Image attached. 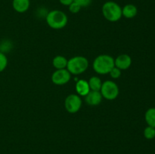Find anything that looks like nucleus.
Instances as JSON below:
<instances>
[{
	"mask_svg": "<svg viewBox=\"0 0 155 154\" xmlns=\"http://www.w3.org/2000/svg\"><path fill=\"white\" fill-rule=\"evenodd\" d=\"M89 66V61L83 56H75L68 60L67 69L73 75H80L84 72Z\"/></svg>",
	"mask_w": 155,
	"mask_h": 154,
	"instance_id": "20e7f679",
	"label": "nucleus"
},
{
	"mask_svg": "<svg viewBox=\"0 0 155 154\" xmlns=\"http://www.w3.org/2000/svg\"><path fill=\"white\" fill-rule=\"evenodd\" d=\"M68 8H69V11L73 14H77L80 11V9L82 8L80 5H79L76 2H72L69 6H68Z\"/></svg>",
	"mask_w": 155,
	"mask_h": 154,
	"instance_id": "a211bd4d",
	"label": "nucleus"
},
{
	"mask_svg": "<svg viewBox=\"0 0 155 154\" xmlns=\"http://www.w3.org/2000/svg\"><path fill=\"white\" fill-rule=\"evenodd\" d=\"M8 65V59L4 53L0 51V72L5 70Z\"/></svg>",
	"mask_w": 155,
	"mask_h": 154,
	"instance_id": "f3484780",
	"label": "nucleus"
},
{
	"mask_svg": "<svg viewBox=\"0 0 155 154\" xmlns=\"http://www.w3.org/2000/svg\"><path fill=\"white\" fill-rule=\"evenodd\" d=\"M74 2L77 3L81 8L88 7L92 3V0H74Z\"/></svg>",
	"mask_w": 155,
	"mask_h": 154,
	"instance_id": "aec40b11",
	"label": "nucleus"
},
{
	"mask_svg": "<svg viewBox=\"0 0 155 154\" xmlns=\"http://www.w3.org/2000/svg\"><path fill=\"white\" fill-rule=\"evenodd\" d=\"M89 85L91 91H100L101 85H102V82L99 77L92 76L89 80Z\"/></svg>",
	"mask_w": 155,
	"mask_h": 154,
	"instance_id": "4468645a",
	"label": "nucleus"
},
{
	"mask_svg": "<svg viewBox=\"0 0 155 154\" xmlns=\"http://www.w3.org/2000/svg\"><path fill=\"white\" fill-rule=\"evenodd\" d=\"M82 106V100L79 95L72 94L68 95L64 101V107L67 111L70 113H76L80 110Z\"/></svg>",
	"mask_w": 155,
	"mask_h": 154,
	"instance_id": "423d86ee",
	"label": "nucleus"
},
{
	"mask_svg": "<svg viewBox=\"0 0 155 154\" xmlns=\"http://www.w3.org/2000/svg\"><path fill=\"white\" fill-rule=\"evenodd\" d=\"M144 136L148 140H152L155 137V128L148 125L144 130Z\"/></svg>",
	"mask_w": 155,
	"mask_h": 154,
	"instance_id": "dca6fc26",
	"label": "nucleus"
},
{
	"mask_svg": "<svg viewBox=\"0 0 155 154\" xmlns=\"http://www.w3.org/2000/svg\"><path fill=\"white\" fill-rule=\"evenodd\" d=\"M138 14V9L136 5L133 4H127L122 8V16L126 18L131 19L135 18Z\"/></svg>",
	"mask_w": 155,
	"mask_h": 154,
	"instance_id": "f8f14e48",
	"label": "nucleus"
},
{
	"mask_svg": "<svg viewBox=\"0 0 155 154\" xmlns=\"http://www.w3.org/2000/svg\"><path fill=\"white\" fill-rule=\"evenodd\" d=\"M109 74L110 75L111 78L118 79L121 75V70L120 69H118L117 67H116V66H114V67L110 70Z\"/></svg>",
	"mask_w": 155,
	"mask_h": 154,
	"instance_id": "6ab92c4d",
	"label": "nucleus"
},
{
	"mask_svg": "<svg viewBox=\"0 0 155 154\" xmlns=\"http://www.w3.org/2000/svg\"><path fill=\"white\" fill-rule=\"evenodd\" d=\"M114 66V59L108 54H101L98 56L92 63L94 71L101 75L109 73Z\"/></svg>",
	"mask_w": 155,
	"mask_h": 154,
	"instance_id": "f257e3e1",
	"label": "nucleus"
},
{
	"mask_svg": "<svg viewBox=\"0 0 155 154\" xmlns=\"http://www.w3.org/2000/svg\"><path fill=\"white\" fill-rule=\"evenodd\" d=\"M71 74L67 69H56L51 75V81L57 85H63L71 80Z\"/></svg>",
	"mask_w": 155,
	"mask_h": 154,
	"instance_id": "0eeeda50",
	"label": "nucleus"
},
{
	"mask_svg": "<svg viewBox=\"0 0 155 154\" xmlns=\"http://www.w3.org/2000/svg\"><path fill=\"white\" fill-rule=\"evenodd\" d=\"M119 88L117 85L114 82L110 81V80H107L104 82H102V85L100 90L103 98L109 101L116 99L119 95Z\"/></svg>",
	"mask_w": 155,
	"mask_h": 154,
	"instance_id": "39448f33",
	"label": "nucleus"
},
{
	"mask_svg": "<svg viewBox=\"0 0 155 154\" xmlns=\"http://www.w3.org/2000/svg\"><path fill=\"white\" fill-rule=\"evenodd\" d=\"M47 24L51 28L60 30L67 25L68 21V16L64 11L60 10H53L48 12L45 17Z\"/></svg>",
	"mask_w": 155,
	"mask_h": 154,
	"instance_id": "f03ea898",
	"label": "nucleus"
},
{
	"mask_svg": "<svg viewBox=\"0 0 155 154\" xmlns=\"http://www.w3.org/2000/svg\"><path fill=\"white\" fill-rule=\"evenodd\" d=\"M132 64V58L130 55L126 54H120L114 59V65L120 70L127 69Z\"/></svg>",
	"mask_w": 155,
	"mask_h": 154,
	"instance_id": "6e6552de",
	"label": "nucleus"
},
{
	"mask_svg": "<svg viewBox=\"0 0 155 154\" xmlns=\"http://www.w3.org/2000/svg\"><path fill=\"white\" fill-rule=\"evenodd\" d=\"M145 119L147 124L149 126L155 128V108L151 107L146 111L145 115Z\"/></svg>",
	"mask_w": 155,
	"mask_h": 154,
	"instance_id": "2eb2a0df",
	"label": "nucleus"
},
{
	"mask_svg": "<svg viewBox=\"0 0 155 154\" xmlns=\"http://www.w3.org/2000/svg\"><path fill=\"white\" fill-rule=\"evenodd\" d=\"M102 95L101 92L97 91H90L85 96V101L90 106H97L102 101Z\"/></svg>",
	"mask_w": 155,
	"mask_h": 154,
	"instance_id": "1a4fd4ad",
	"label": "nucleus"
},
{
	"mask_svg": "<svg viewBox=\"0 0 155 154\" xmlns=\"http://www.w3.org/2000/svg\"><path fill=\"white\" fill-rule=\"evenodd\" d=\"M68 61L67 58L64 56L58 55L54 57L52 60L53 66L56 69H66L67 65H68Z\"/></svg>",
	"mask_w": 155,
	"mask_h": 154,
	"instance_id": "ddd939ff",
	"label": "nucleus"
},
{
	"mask_svg": "<svg viewBox=\"0 0 155 154\" xmlns=\"http://www.w3.org/2000/svg\"><path fill=\"white\" fill-rule=\"evenodd\" d=\"M30 6V0H13L12 7L18 13H24L28 11Z\"/></svg>",
	"mask_w": 155,
	"mask_h": 154,
	"instance_id": "9d476101",
	"label": "nucleus"
},
{
	"mask_svg": "<svg viewBox=\"0 0 155 154\" xmlns=\"http://www.w3.org/2000/svg\"><path fill=\"white\" fill-rule=\"evenodd\" d=\"M103 16L110 22H117L122 18V8L113 1L104 3L101 8Z\"/></svg>",
	"mask_w": 155,
	"mask_h": 154,
	"instance_id": "7ed1b4c3",
	"label": "nucleus"
},
{
	"mask_svg": "<svg viewBox=\"0 0 155 154\" xmlns=\"http://www.w3.org/2000/svg\"><path fill=\"white\" fill-rule=\"evenodd\" d=\"M76 91L79 95L85 97L91 91L89 82L84 79L77 81V82L76 83Z\"/></svg>",
	"mask_w": 155,
	"mask_h": 154,
	"instance_id": "9b49d317",
	"label": "nucleus"
},
{
	"mask_svg": "<svg viewBox=\"0 0 155 154\" xmlns=\"http://www.w3.org/2000/svg\"><path fill=\"white\" fill-rule=\"evenodd\" d=\"M60 3L64 6H69L72 2H74V0H59Z\"/></svg>",
	"mask_w": 155,
	"mask_h": 154,
	"instance_id": "412c9836",
	"label": "nucleus"
}]
</instances>
